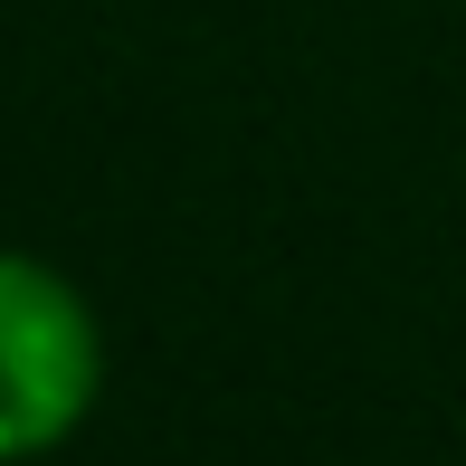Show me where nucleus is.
I'll use <instances>...</instances> for the list:
<instances>
[{
    "mask_svg": "<svg viewBox=\"0 0 466 466\" xmlns=\"http://www.w3.org/2000/svg\"><path fill=\"white\" fill-rule=\"evenodd\" d=\"M105 400V314L38 248H0V466L57 457Z\"/></svg>",
    "mask_w": 466,
    "mask_h": 466,
    "instance_id": "f257e3e1",
    "label": "nucleus"
}]
</instances>
